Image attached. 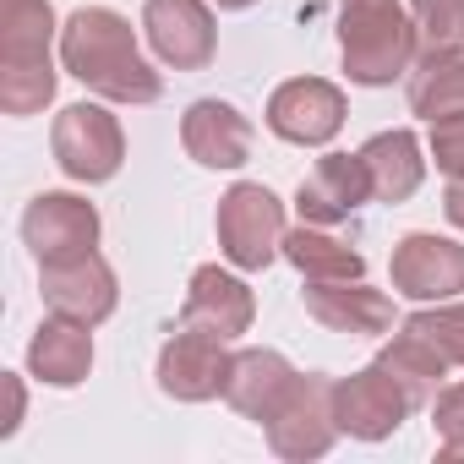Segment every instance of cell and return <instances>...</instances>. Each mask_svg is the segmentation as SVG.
<instances>
[{
	"label": "cell",
	"mask_w": 464,
	"mask_h": 464,
	"mask_svg": "<svg viewBox=\"0 0 464 464\" xmlns=\"http://www.w3.org/2000/svg\"><path fill=\"white\" fill-rule=\"evenodd\" d=\"M61 66L110 104H153L164 93V77L142 61L131 23L110 6H77L61 23Z\"/></svg>",
	"instance_id": "cell-1"
},
{
	"label": "cell",
	"mask_w": 464,
	"mask_h": 464,
	"mask_svg": "<svg viewBox=\"0 0 464 464\" xmlns=\"http://www.w3.org/2000/svg\"><path fill=\"white\" fill-rule=\"evenodd\" d=\"M415 17L404 0H339V55L350 82L361 88H388L415 66Z\"/></svg>",
	"instance_id": "cell-2"
},
{
	"label": "cell",
	"mask_w": 464,
	"mask_h": 464,
	"mask_svg": "<svg viewBox=\"0 0 464 464\" xmlns=\"http://www.w3.org/2000/svg\"><path fill=\"white\" fill-rule=\"evenodd\" d=\"M55 6L50 0H6L0 12V110L6 115H39L55 99Z\"/></svg>",
	"instance_id": "cell-3"
},
{
	"label": "cell",
	"mask_w": 464,
	"mask_h": 464,
	"mask_svg": "<svg viewBox=\"0 0 464 464\" xmlns=\"http://www.w3.org/2000/svg\"><path fill=\"white\" fill-rule=\"evenodd\" d=\"M218 252L241 274H263L274 257H285V202L263 180H236L218 197Z\"/></svg>",
	"instance_id": "cell-4"
},
{
	"label": "cell",
	"mask_w": 464,
	"mask_h": 464,
	"mask_svg": "<svg viewBox=\"0 0 464 464\" xmlns=\"http://www.w3.org/2000/svg\"><path fill=\"white\" fill-rule=\"evenodd\" d=\"M50 148H55V164L61 175L82 180V186H99L110 175H121L126 164V131L121 121L104 110V104H66L50 126Z\"/></svg>",
	"instance_id": "cell-5"
},
{
	"label": "cell",
	"mask_w": 464,
	"mask_h": 464,
	"mask_svg": "<svg viewBox=\"0 0 464 464\" xmlns=\"http://www.w3.org/2000/svg\"><path fill=\"white\" fill-rule=\"evenodd\" d=\"M334 377H323V372H306V377H295V388L285 393V404L274 410V420H268V448L279 453V459H295V464H306V459H323L334 442H339V404H334Z\"/></svg>",
	"instance_id": "cell-6"
},
{
	"label": "cell",
	"mask_w": 464,
	"mask_h": 464,
	"mask_svg": "<svg viewBox=\"0 0 464 464\" xmlns=\"http://www.w3.org/2000/svg\"><path fill=\"white\" fill-rule=\"evenodd\" d=\"M39 295H44V306L55 317H72L82 328H99L115 312L121 285H115V268L99 252H82V257L39 263Z\"/></svg>",
	"instance_id": "cell-7"
},
{
	"label": "cell",
	"mask_w": 464,
	"mask_h": 464,
	"mask_svg": "<svg viewBox=\"0 0 464 464\" xmlns=\"http://www.w3.org/2000/svg\"><path fill=\"white\" fill-rule=\"evenodd\" d=\"M388 274H393V295H404L415 306L453 301L464 290V246L448 236H431V229H415V236H404L393 246Z\"/></svg>",
	"instance_id": "cell-8"
},
{
	"label": "cell",
	"mask_w": 464,
	"mask_h": 464,
	"mask_svg": "<svg viewBox=\"0 0 464 464\" xmlns=\"http://www.w3.org/2000/svg\"><path fill=\"white\" fill-rule=\"evenodd\" d=\"M224 344H229V339L180 323V334H169L164 350H159V388H164L169 399H180V404H208V399H218L224 382H229V361H236Z\"/></svg>",
	"instance_id": "cell-9"
},
{
	"label": "cell",
	"mask_w": 464,
	"mask_h": 464,
	"mask_svg": "<svg viewBox=\"0 0 464 464\" xmlns=\"http://www.w3.org/2000/svg\"><path fill=\"white\" fill-rule=\"evenodd\" d=\"M23 241L39 263L82 257L99 246V208L77 191H39L23 213Z\"/></svg>",
	"instance_id": "cell-10"
},
{
	"label": "cell",
	"mask_w": 464,
	"mask_h": 464,
	"mask_svg": "<svg viewBox=\"0 0 464 464\" xmlns=\"http://www.w3.org/2000/svg\"><path fill=\"white\" fill-rule=\"evenodd\" d=\"M339 126H344V93L328 77H290L268 99V131L285 142L323 148L339 137Z\"/></svg>",
	"instance_id": "cell-11"
},
{
	"label": "cell",
	"mask_w": 464,
	"mask_h": 464,
	"mask_svg": "<svg viewBox=\"0 0 464 464\" xmlns=\"http://www.w3.org/2000/svg\"><path fill=\"white\" fill-rule=\"evenodd\" d=\"M334 404H339V431H350V437H361V442L393 437V431L404 426V415L415 410L410 393L393 382V372H382L377 361L361 366V372H350V377H339Z\"/></svg>",
	"instance_id": "cell-12"
},
{
	"label": "cell",
	"mask_w": 464,
	"mask_h": 464,
	"mask_svg": "<svg viewBox=\"0 0 464 464\" xmlns=\"http://www.w3.org/2000/svg\"><path fill=\"white\" fill-rule=\"evenodd\" d=\"M142 34L153 44V55L175 72H202L218 50L213 34V12L208 0H148L142 6Z\"/></svg>",
	"instance_id": "cell-13"
},
{
	"label": "cell",
	"mask_w": 464,
	"mask_h": 464,
	"mask_svg": "<svg viewBox=\"0 0 464 464\" xmlns=\"http://www.w3.org/2000/svg\"><path fill=\"white\" fill-rule=\"evenodd\" d=\"M301 306L312 323H323L328 334H355V339H377L393 328V295L372 290L366 279H306Z\"/></svg>",
	"instance_id": "cell-14"
},
{
	"label": "cell",
	"mask_w": 464,
	"mask_h": 464,
	"mask_svg": "<svg viewBox=\"0 0 464 464\" xmlns=\"http://www.w3.org/2000/svg\"><path fill=\"white\" fill-rule=\"evenodd\" d=\"M372 191V169L361 153H328L306 169V180L295 186V208H301V224H339L350 213L366 208Z\"/></svg>",
	"instance_id": "cell-15"
},
{
	"label": "cell",
	"mask_w": 464,
	"mask_h": 464,
	"mask_svg": "<svg viewBox=\"0 0 464 464\" xmlns=\"http://www.w3.org/2000/svg\"><path fill=\"white\" fill-rule=\"evenodd\" d=\"M257 317V301L246 290V279L224 274L218 263L197 268L191 285H186V306H180V323L186 328H202V334H218V339H241Z\"/></svg>",
	"instance_id": "cell-16"
},
{
	"label": "cell",
	"mask_w": 464,
	"mask_h": 464,
	"mask_svg": "<svg viewBox=\"0 0 464 464\" xmlns=\"http://www.w3.org/2000/svg\"><path fill=\"white\" fill-rule=\"evenodd\" d=\"M180 142L202 169H241L252 159V121L224 99H197L180 121Z\"/></svg>",
	"instance_id": "cell-17"
},
{
	"label": "cell",
	"mask_w": 464,
	"mask_h": 464,
	"mask_svg": "<svg viewBox=\"0 0 464 464\" xmlns=\"http://www.w3.org/2000/svg\"><path fill=\"white\" fill-rule=\"evenodd\" d=\"M295 366L279 355V350H236L229 361V382H224V399L229 410H241L246 420H274V410L285 404V393L295 388Z\"/></svg>",
	"instance_id": "cell-18"
},
{
	"label": "cell",
	"mask_w": 464,
	"mask_h": 464,
	"mask_svg": "<svg viewBox=\"0 0 464 464\" xmlns=\"http://www.w3.org/2000/svg\"><path fill=\"white\" fill-rule=\"evenodd\" d=\"M28 372L39 382H50V388L88 382V372H93V334L82 323L50 312V323H39V334L28 339Z\"/></svg>",
	"instance_id": "cell-19"
},
{
	"label": "cell",
	"mask_w": 464,
	"mask_h": 464,
	"mask_svg": "<svg viewBox=\"0 0 464 464\" xmlns=\"http://www.w3.org/2000/svg\"><path fill=\"white\" fill-rule=\"evenodd\" d=\"M410 110L420 121L464 110V39L459 44H426V55L410 66Z\"/></svg>",
	"instance_id": "cell-20"
},
{
	"label": "cell",
	"mask_w": 464,
	"mask_h": 464,
	"mask_svg": "<svg viewBox=\"0 0 464 464\" xmlns=\"http://www.w3.org/2000/svg\"><path fill=\"white\" fill-rule=\"evenodd\" d=\"M366 169H372V191L382 202H404L420 191L426 180V159H420V137L410 126H393V131H377L366 148H361Z\"/></svg>",
	"instance_id": "cell-21"
},
{
	"label": "cell",
	"mask_w": 464,
	"mask_h": 464,
	"mask_svg": "<svg viewBox=\"0 0 464 464\" xmlns=\"http://www.w3.org/2000/svg\"><path fill=\"white\" fill-rule=\"evenodd\" d=\"M377 366H382V372H393V382L410 393V404H415V410H420V404H431V399L442 393V377H448L442 350H437L426 334H415V328L393 334V339L377 350Z\"/></svg>",
	"instance_id": "cell-22"
},
{
	"label": "cell",
	"mask_w": 464,
	"mask_h": 464,
	"mask_svg": "<svg viewBox=\"0 0 464 464\" xmlns=\"http://www.w3.org/2000/svg\"><path fill=\"white\" fill-rule=\"evenodd\" d=\"M285 257L301 268V279H366V257L344 241H334L323 224H301L285 236Z\"/></svg>",
	"instance_id": "cell-23"
},
{
	"label": "cell",
	"mask_w": 464,
	"mask_h": 464,
	"mask_svg": "<svg viewBox=\"0 0 464 464\" xmlns=\"http://www.w3.org/2000/svg\"><path fill=\"white\" fill-rule=\"evenodd\" d=\"M404 328L426 334V339L442 350V361H448V366H464V301H459V295H453V301H431V306L410 312V317H404Z\"/></svg>",
	"instance_id": "cell-24"
},
{
	"label": "cell",
	"mask_w": 464,
	"mask_h": 464,
	"mask_svg": "<svg viewBox=\"0 0 464 464\" xmlns=\"http://www.w3.org/2000/svg\"><path fill=\"white\" fill-rule=\"evenodd\" d=\"M410 17L426 44H459L464 39V0H410Z\"/></svg>",
	"instance_id": "cell-25"
},
{
	"label": "cell",
	"mask_w": 464,
	"mask_h": 464,
	"mask_svg": "<svg viewBox=\"0 0 464 464\" xmlns=\"http://www.w3.org/2000/svg\"><path fill=\"white\" fill-rule=\"evenodd\" d=\"M426 148H431V159H437V169H442L448 180H464V110L437 115Z\"/></svg>",
	"instance_id": "cell-26"
},
{
	"label": "cell",
	"mask_w": 464,
	"mask_h": 464,
	"mask_svg": "<svg viewBox=\"0 0 464 464\" xmlns=\"http://www.w3.org/2000/svg\"><path fill=\"white\" fill-rule=\"evenodd\" d=\"M431 426L442 442H464V382H453L431 399Z\"/></svg>",
	"instance_id": "cell-27"
},
{
	"label": "cell",
	"mask_w": 464,
	"mask_h": 464,
	"mask_svg": "<svg viewBox=\"0 0 464 464\" xmlns=\"http://www.w3.org/2000/svg\"><path fill=\"white\" fill-rule=\"evenodd\" d=\"M442 213L453 229H464V180H448V197H442Z\"/></svg>",
	"instance_id": "cell-28"
},
{
	"label": "cell",
	"mask_w": 464,
	"mask_h": 464,
	"mask_svg": "<svg viewBox=\"0 0 464 464\" xmlns=\"http://www.w3.org/2000/svg\"><path fill=\"white\" fill-rule=\"evenodd\" d=\"M218 12H246V6H257V0H213Z\"/></svg>",
	"instance_id": "cell-29"
},
{
	"label": "cell",
	"mask_w": 464,
	"mask_h": 464,
	"mask_svg": "<svg viewBox=\"0 0 464 464\" xmlns=\"http://www.w3.org/2000/svg\"><path fill=\"white\" fill-rule=\"evenodd\" d=\"M437 453H442V459H464V442H442Z\"/></svg>",
	"instance_id": "cell-30"
}]
</instances>
